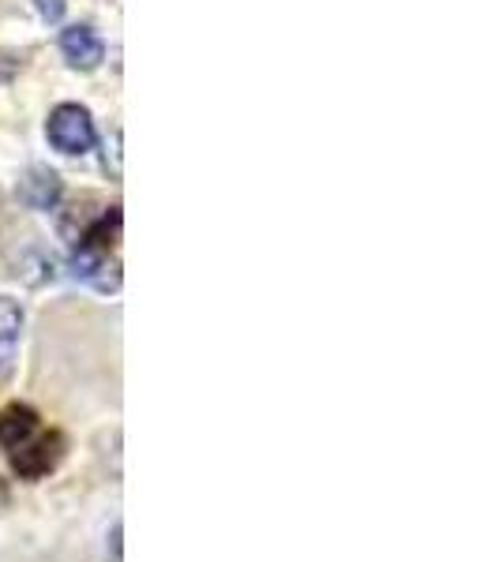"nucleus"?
<instances>
[{"label": "nucleus", "instance_id": "39448f33", "mask_svg": "<svg viewBox=\"0 0 499 562\" xmlns=\"http://www.w3.org/2000/svg\"><path fill=\"white\" fill-rule=\"evenodd\" d=\"M20 330H23V307L12 296H0V379L12 371L15 349H20Z\"/></svg>", "mask_w": 499, "mask_h": 562}, {"label": "nucleus", "instance_id": "0eeeda50", "mask_svg": "<svg viewBox=\"0 0 499 562\" xmlns=\"http://www.w3.org/2000/svg\"><path fill=\"white\" fill-rule=\"evenodd\" d=\"M34 4H38L42 20H49V23H57L60 15H65V0H34Z\"/></svg>", "mask_w": 499, "mask_h": 562}, {"label": "nucleus", "instance_id": "20e7f679", "mask_svg": "<svg viewBox=\"0 0 499 562\" xmlns=\"http://www.w3.org/2000/svg\"><path fill=\"white\" fill-rule=\"evenodd\" d=\"M60 49H65L68 65L79 71H95L106 57V45L90 26H68V31L60 34Z\"/></svg>", "mask_w": 499, "mask_h": 562}, {"label": "nucleus", "instance_id": "f257e3e1", "mask_svg": "<svg viewBox=\"0 0 499 562\" xmlns=\"http://www.w3.org/2000/svg\"><path fill=\"white\" fill-rule=\"evenodd\" d=\"M0 447L23 480H42L65 458V435L45 428L31 405H8L0 416Z\"/></svg>", "mask_w": 499, "mask_h": 562}, {"label": "nucleus", "instance_id": "7ed1b4c3", "mask_svg": "<svg viewBox=\"0 0 499 562\" xmlns=\"http://www.w3.org/2000/svg\"><path fill=\"white\" fill-rule=\"evenodd\" d=\"M45 135L60 154H87L95 147V121L84 105H57L49 113V124H45Z\"/></svg>", "mask_w": 499, "mask_h": 562}, {"label": "nucleus", "instance_id": "f03ea898", "mask_svg": "<svg viewBox=\"0 0 499 562\" xmlns=\"http://www.w3.org/2000/svg\"><path fill=\"white\" fill-rule=\"evenodd\" d=\"M71 251V270L95 285L98 293H117L121 289V259H117V244H121V206L106 211L95 225H87L76 237Z\"/></svg>", "mask_w": 499, "mask_h": 562}, {"label": "nucleus", "instance_id": "423d86ee", "mask_svg": "<svg viewBox=\"0 0 499 562\" xmlns=\"http://www.w3.org/2000/svg\"><path fill=\"white\" fill-rule=\"evenodd\" d=\"M23 199L34 206V211H49L60 199V177L53 169H31V177L23 180Z\"/></svg>", "mask_w": 499, "mask_h": 562}]
</instances>
